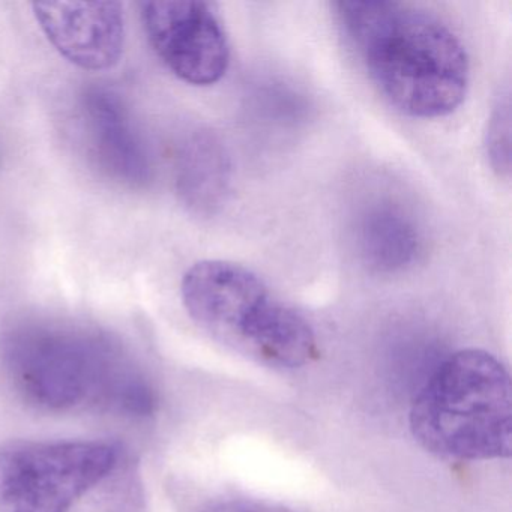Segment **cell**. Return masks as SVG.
I'll return each instance as SVG.
<instances>
[{
    "label": "cell",
    "mask_w": 512,
    "mask_h": 512,
    "mask_svg": "<svg viewBox=\"0 0 512 512\" xmlns=\"http://www.w3.org/2000/svg\"><path fill=\"white\" fill-rule=\"evenodd\" d=\"M0 359L14 388L41 409L149 416L157 404L136 359L100 329L19 323L0 337Z\"/></svg>",
    "instance_id": "cell-1"
},
{
    "label": "cell",
    "mask_w": 512,
    "mask_h": 512,
    "mask_svg": "<svg viewBox=\"0 0 512 512\" xmlns=\"http://www.w3.org/2000/svg\"><path fill=\"white\" fill-rule=\"evenodd\" d=\"M337 17L380 94L404 115H451L469 88V56L439 17L389 0H344Z\"/></svg>",
    "instance_id": "cell-2"
},
{
    "label": "cell",
    "mask_w": 512,
    "mask_h": 512,
    "mask_svg": "<svg viewBox=\"0 0 512 512\" xmlns=\"http://www.w3.org/2000/svg\"><path fill=\"white\" fill-rule=\"evenodd\" d=\"M410 428L416 440L439 457L508 458L512 452L508 371L484 350L454 353L416 397Z\"/></svg>",
    "instance_id": "cell-3"
},
{
    "label": "cell",
    "mask_w": 512,
    "mask_h": 512,
    "mask_svg": "<svg viewBox=\"0 0 512 512\" xmlns=\"http://www.w3.org/2000/svg\"><path fill=\"white\" fill-rule=\"evenodd\" d=\"M182 299L203 331L260 361L296 368L316 355L310 323L238 263L202 260L191 266Z\"/></svg>",
    "instance_id": "cell-4"
},
{
    "label": "cell",
    "mask_w": 512,
    "mask_h": 512,
    "mask_svg": "<svg viewBox=\"0 0 512 512\" xmlns=\"http://www.w3.org/2000/svg\"><path fill=\"white\" fill-rule=\"evenodd\" d=\"M106 442H17L0 448V512H67L115 470Z\"/></svg>",
    "instance_id": "cell-5"
},
{
    "label": "cell",
    "mask_w": 512,
    "mask_h": 512,
    "mask_svg": "<svg viewBox=\"0 0 512 512\" xmlns=\"http://www.w3.org/2000/svg\"><path fill=\"white\" fill-rule=\"evenodd\" d=\"M140 8L152 47L176 77L188 85L211 86L226 76L229 41L211 5L151 0Z\"/></svg>",
    "instance_id": "cell-6"
},
{
    "label": "cell",
    "mask_w": 512,
    "mask_h": 512,
    "mask_svg": "<svg viewBox=\"0 0 512 512\" xmlns=\"http://www.w3.org/2000/svg\"><path fill=\"white\" fill-rule=\"evenodd\" d=\"M35 16L50 43L77 67L109 70L124 50V11L118 2H37Z\"/></svg>",
    "instance_id": "cell-7"
},
{
    "label": "cell",
    "mask_w": 512,
    "mask_h": 512,
    "mask_svg": "<svg viewBox=\"0 0 512 512\" xmlns=\"http://www.w3.org/2000/svg\"><path fill=\"white\" fill-rule=\"evenodd\" d=\"M83 106L104 167L122 182L145 184L151 170L148 155L118 97L103 89H92L85 95Z\"/></svg>",
    "instance_id": "cell-8"
},
{
    "label": "cell",
    "mask_w": 512,
    "mask_h": 512,
    "mask_svg": "<svg viewBox=\"0 0 512 512\" xmlns=\"http://www.w3.org/2000/svg\"><path fill=\"white\" fill-rule=\"evenodd\" d=\"M356 233L365 262L377 271H403L421 250L418 224L397 203H373L362 212Z\"/></svg>",
    "instance_id": "cell-9"
},
{
    "label": "cell",
    "mask_w": 512,
    "mask_h": 512,
    "mask_svg": "<svg viewBox=\"0 0 512 512\" xmlns=\"http://www.w3.org/2000/svg\"><path fill=\"white\" fill-rule=\"evenodd\" d=\"M179 193L194 211L214 212L229 185V164L220 143L209 134H194L182 146L178 166Z\"/></svg>",
    "instance_id": "cell-10"
},
{
    "label": "cell",
    "mask_w": 512,
    "mask_h": 512,
    "mask_svg": "<svg viewBox=\"0 0 512 512\" xmlns=\"http://www.w3.org/2000/svg\"><path fill=\"white\" fill-rule=\"evenodd\" d=\"M485 152L490 166L502 178L511 175V100L509 92L497 100L488 119Z\"/></svg>",
    "instance_id": "cell-11"
},
{
    "label": "cell",
    "mask_w": 512,
    "mask_h": 512,
    "mask_svg": "<svg viewBox=\"0 0 512 512\" xmlns=\"http://www.w3.org/2000/svg\"><path fill=\"white\" fill-rule=\"evenodd\" d=\"M200 512H290L286 509L275 508L265 503L251 502V500H218L209 503Z\"/></svg>",
    "instance_id": "cell-12"
}]
</instances>
